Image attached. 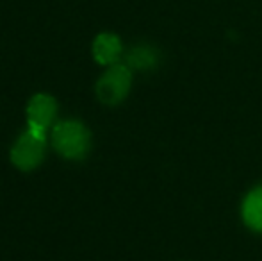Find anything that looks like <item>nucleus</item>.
Returning <instances> with one entry per match:
<instances>
[{
	"instance_id": "20e7f679",
	"label": "nucleus",
	"mask_w": 262,
	"mask_h": 261,
	"mask_svg": "<svg viewBox=\"0 0 262 261\" xmlns=\"http://www.w3.org/2000/svg\"><path fill=\"white\" fill-rule=\"evenodd\" d=\"M57 115V102L54 97L47 93H38L29 101L27 106V120L29 127L45 132L54 124Z\"/></svg>"
},
{
	"instance_id": "0eeeda50",
	"label": "nucleus",
	"mask_w": 262,
	"mask_h": 261,
	"mask_svg": "<svg viewBox=\"0 0 262 261\" xmlns=\"http://www.w3.org/2000/svg\"><path fill=\"white\" fill-rule=\"evenodd\" d=\"M127 63L134 68L139 70H148L152 66H156L157 63V54L152 47H146V45H139L134 47V49L128 52L127 56Z\"/></svg>"
},
{
	"instance_id": "f03ea898",
	"label": "nucleus",
	"mask_w": 262,
	"mask_h": 261,
	"mask_svg": "<svg viewBox=\"0 0 262 261\" xmlns=\"http://www.w3.org/2000/svg\"><path fill=\"white\" fill-rule=\"evenodd\" d=\"M45 132L27 127V131H24L18 136L13 149H11V161L20 170L31 172L41 165L43 157H45Z\"/></svg>"
},
{
	"instance_id": "7ed1b4c3",
	"label": "nucleus",
	"mask_w": 262,
	"mask_h": 261,
	"mask_svg": "<svg viewBox=\"0 0 262 261\" xmlns=\"http://www.w3.org/2000/svg\"><path fill=\"white\" fill-rule=\"evenodd\" d=\"M132 84V73L128 66L113 65L97 83V97L107 106H116L128 95Z\"/></svg>"
},
{
	"instance_id": "39448f33",
	"label": "nucleus",
	"mask_w": 262,
	"mask_h": 261,
	"mask_svg": "<svg viewBox=\"0 0 262 261\" xmlns=\"http://www.w3.org/2000/svg\"><path fill=\"white\" fill-rule=\"evenodd\" d=\"M121 42L116 34H111V32H104V34H98L93 42V57L97 63L113 66L118 63L121 56Z\"/></svg>"
},
{
	"instance_id": "f257e3e1",
	"label": "nucleus",
	"mask_w": 262,
	"mask_h": 261,
	"mask_svg": "<svg viewBox=\"0 0 262 261\" xmlns=\"http://www.w3.org/2000/svg\"><path fill=\"white\" fill-rule=\"evenodd\" d=\"M52 145L64 159L80 161L91 149V132L79 120H64L54 126Z\"/></svg>"
},
{
	"instance_id": "423d86ee",
	"label": "nucleus",
	"mask_w": 262,
	"mask_h": 261,
	"mask_svg": "<svg viewBox=\"0 0 262 261\" xmlns=\"http://www.w3.org/2000/svg\"><path fill=\"white\" fill-rule=\"evenodd\" d=\"M241 215L252 231L262 233V186L253 188L243 200Z\"/></svg>"
}]
</instances>
